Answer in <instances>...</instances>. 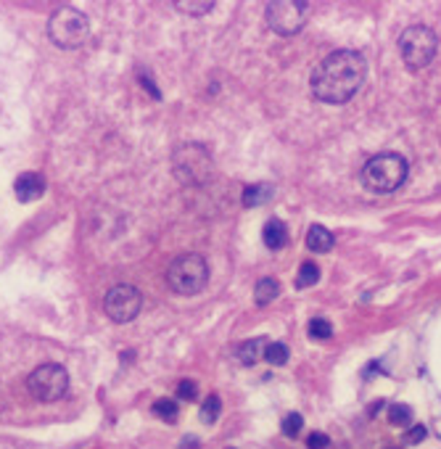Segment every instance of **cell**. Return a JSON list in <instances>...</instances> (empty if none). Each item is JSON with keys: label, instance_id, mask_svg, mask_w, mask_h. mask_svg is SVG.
Instances as JSON below:
<instances>
[{"label": "cell", "instance_id": "cell-1", "mask_svg": "<svg viewBox=\"0 0 441 449\" xmlns=\"http://www.w3.org/2000/svg\"><path fill=\"white\" fill-rule=\"evenodd\" d=\"M368 61L357 50L341 48L320 61V66L312 71V95L322 104H346L352 101L365 83Z\"/></svg>", "mask_w": 441, "mask_h": 449}, {"label": "cell", "instance_id": "cell-2", "mask_svg": "<svg viewBox=\"0 0 441 449\" xmlns=\"http://www.w3.org/2000/svg\"><path fill=\"white\" fill-rule=\"evenodd\" d=\"M407 180V159L399 154H378L362 166V185L373 193H393Z\"/></svg>", "mask_w": 441, "mask_h": 449}, {"label": "cell", "instance_id": "cell-3", "mask_svg": "<svg viewBox=\"0 0 441 449\" xmlns=\"http://www.w3.org/2000/svg\"><path fill=\"white\" fill-rule=\"evenodd\" d=\"M172 172L182 185H203L212 180V154L201 143H182L172 154Z\"/></svg>", "mask_w": 441, "mask_h": 449}, {"label": "cell", "instance_id": "cell-4", "mask_svg": "<svg viewBox=\"0 0 441 449\" xmlns=\"http://www.w3.org/2000/svg\"><path fill=\"white\" fill-rule=\"evenodd\" d=\"M169 288L180 296H193L209 283V264L201 254H182L167 267Z\"/></svg>", "mask_w": 441, "mask_h": 449}, {"label": "cell", "instance_id": "cell-5", "mask_svg": "<svg viewBox=\"0 0 441 449\" xmlns=\"http://www.w3.org/2000/svg\"><path fill=\"white\" fill-rule=\"evenodd\" d=\"M90 35V22L82 11H77L72 6H61L50 13L48 19V37L53 40V45L59 48H80Z\"/></svg>", "mask_w": 441, "mask_h": 449}, {"label": "cell", "instance_id": "cell-6", "mask_svg": "<svg viewBox=\"0 0 441 449\" xmlns=\"http://www.w3.org/2000/svg\"><path fill=\"white\" fill-rule=\"evenodd\" d=\"M436 48H439V37L426 24L407 27L402 37H399V53L405 59L407 69L412 71H420L423 66H428L433 56H436Z\"/></svg>", "mask_w": 441, "mask_h": 449}, {"label": "cell", "instance_id": "cell-7", "mask_svg": "<svg viewBox=\"0 0 441 449\" xmlns=\"http://www.w3.org/2000/svg\"><path fill=\"white\" fill-rule=\"evenodd\" d=\"M27 389L29 394L40 399V402H56L61 399L66 389H69V373L64 365H56V362H48V365H40L29 373L27 378Z\"/></svg>", "mask_w": 441, "mask_h": 449}, {"label": "cell", "instance_id": "cell-8", "mask_svg": "<svg viewBox=\"0 0 441 449\" xmlns=\"http://www.w3.org/2000/svg\"><path fill=\"white\" fill-rule=\"evenodd\" d=\"M312 6L304 0H277L267 6V27L275 35H296L310 19Z\"/></svg>", "mask_w": 441, "mask_h": 449}, {"label": "cell", "instance_id": "cell-9", "mask_svg": "<svg viewBox=\"0 0 441 449\" xmlns=\"http://www.w3.org/2000/svg\"><path fill=\"white\" fill-rule=\"evenodd\" d=\"M143 307V294L135 285H114L103 299V309L114 322H130L140 315Z\"/></svg>", "mask_w": 441, "mask_h": 449}, {"label": "cell", "instance_id": "cell-10", "mask_svg": "<svg viewBox=\"0 0 441 449\" xmlns=\"http://www.w3.org/2000/svg\"><path fill=\"white\" fill-rule=\"evenodd\" d=\"M13 193L22 204L37 201L45 193V178L40 172H22L13 183Z\"/></svg>", "mask_w": 441, "mask_h": 449}, {"label": "cell", "instance_id": "cell-11", "mask_svg": "<svg viewBox=\"0 0 441 449\" xmlns=\"http://www.w3.org/2000/svg\"><path fill=\"white\" fill-rule=\"evenodd\" d=\"M307 248L315 254H328L333 248V233L325 230L322 224H312L307 230Z\"/></svg>", "mask_w": 441, "mask_h": 449}, {"label": "cell", "instance_id": "cell-12", "mask_svg": "<svg viewBox=\"0 0 441 449\" xmlns=\"http://www.w3.org/2000/svg\"><path fill=\"white\" fill-rule=\"evenodd\" d=\"M262 238H264V243H267V248H273V251H277V248H283V246L288 243V230H286V224L280 222L277 217H273L270 222L264 224Z\"/></svg>", "mask_w": 441, "mask_h": 449}, {"label": "cell", "instance_id": "cell-13", "mask_svg": "<svg viewBox=\"0 0 441 449\" xmlns=\"http://www.w3.org/2000/svg\"><path fill=\"white\" fill-rule=\"evenodd\" d=\"M277 294H280V283H277L275 278H262V280L256 283V288H254V301H256L259 307H264V304H270L273 299H277Z\"/></svg>", "mask_w": 441, "mask_h": 449}, {"label": "cell", "instance_id": "cell-14", "mask_svg": "<svg viewBox=\"0 0 441 449\" xmlns=\"http://www.w3.org/2000/svg\"><path fill=\"white\" fill-rule=\"evenodd\" d=\"M262 346H267V341L264 338H254V341H246L238 346V359L243 362V365H256L259 362V357L264 355Z\"/></svg>", "mask_w": 441, "mask_h": 449}, {"label": "cell", "instance_id": "cell-15", "mask_svg": "<svg viewBox=\"0 0 441 449\" xmlns=\"http://www.w3.org/2000/svg\"><path fill=\"white\" fill-rule=\"evenodd\" d=\"M273 199V185H249V188L243 190V204L246 206H262L264 201H270Z\"/></svg>", "mask_w": 441, "mask_h": 449}, {"label": "cell", "instance_id": "cell-16", "mask_svg": "<svg viewBox=\"0 0 441 449\" xmlns=\"http://www.w3.org/2000/svg\"><path fill=\"white\" fill-rule=\"evenodd\" d=\"M175 8L182 13H191V16H203V13H209L215 8V0H201V3H196V0H178Z\"/></svg>", "mask_w": 441, "mask_h": 449}, {"label": "cell", "instance_id": "cell-17", "mask_svg": "<svg viewBox=\"0 0 441 449\" xmlns=\"http://www.w3.org/2000/svg\"><path fill=\"white\" fill-rule=\"evenodd\" d=\"M320 280V267L315 262H304L301 270H298V278H296V285L298 288H310Z\"/></svg>", "mask_w": 441, "mask_h": 449}, {"label": "cell", "instance_id": "cell-18", "mask_svg": "<svg viewBox=\"0 0 441 449\" xmlns=\"http://www.w3.org/2000/svg\"><path fill=\"white\" fill-rule=\"evenodd\" d=\"M264 359H267L270 365H275V367L286 365V362H288V346H286V343H280V341L267 343V349H264Z\"/></svg>", "mask_w": 441, "mask_h": 449}, {"label": "cell", "instance_id": "cell-19", "mask_svg": "<svg viewBox=\"0 0 441 449\" xmlns=\"http://www.w3.org/2000/svg\"><path fill=\"white\" fill-rule=\"evenodd\" d=\"M151 410H154V415L159 420H167V423H175V420H178V404L172 402V399H156Z\"/></svg>", "mask_w": 441, "mask_h": 449}, {"label": "cell", "instance_id": "cell-20", "mask_svg": "<svg viewBox=\"0 0 441 449\" xmlns=\"http://www.w3.org/2000/svg\"><path fill=\"white\" fill-rule=\"evenodd\" d=\"M219 413H222V402H219V397L217 394H212L206 402H203V407H201V420L203 423H217V418H219Z\"/></svg>", "mask_w": 441, "mask_h": 449}, {"label": "cell", "instance_id": "cell-21", "mask_svg": "<svg viewBox=\"0 0 441 449\" xmlns=\"http://www.w3.org/2000/svg\"><path fill=\"white\" fill-rule=\"evenodd\" d=\"M412 420V410L407 404H391L389 407V423L391 426H410Z\"/></svg>", "mask_w": 441, "mask_h": 449}, {"label": "cell", "instance_id": "cell-22", "mask_svg": "<svg viewBox=\"0 0 441 449\" xmlns=\"http://www.w3.org/2000/svg\"><path fill=\"white\" fill-rule=\"evenodd\" d=\"M310 336L312 338H320V341H325V338H331L333 336V325L328 322L325 318H315L310 322Z\"/></svg>", "mask_w": 441, "mask_h": 449}, {"label": "cell", "instance_id": "cell-23", "mask_svg": "<svg viewBox=\"0 0 441 449\" xmlns=\"http://www.w3.org/2000/svg\"><path fill=\"white\" fill-rule=\"evenodd\" d=\"M301 428H304V418H301L298 413H291L286 420H283V434L291 436V439L298 436V434H301Z\"/></svg>", "mask_w": 441, "mask_h": 449}, {"label": "cell", "instance_id": "cell-24", "mask_svg": "<svg viewBox=\"0 0 441 449\" xmlns=\"http://www.w3.org/2000/svg\"><path fill=\"white\" fill-rule=\"evenodd\" d=\"M178 397H180V399H188V402H193V399L198 397V386H196V380H180V383H178Z\"/></svg>", "mask_w": 441, "mask_h": 449}, {"label": "cell", "instance_id": "cell-25", "mask_svg": "<svg viewBox=\"0 0 441 449\" xmlns=\"http://www.w3.org/2000/svg\"><path fill=\"white\" fill-rule=\"evenodd\" d=\"M307 447L310 449H328L331 447V439H328V434H322V431H315V434L307 439Z\"/></svg>", "mask_w": 441, "mask_h": 449}, {"label": "cell", "instance_id": "cell-26", "mask_svg": "<svg viewBox=\"0 0 441 449\" xmlns=\"http://www.w3.org/2000/svg\"><path fill=\"white\" fill-rule=\"evenodd\" d=\"M428 436V431H426V426H412L410 431L405 434V441L407 444H420L423 439Z\"/></svg>", "mask_w": 441, "mask_h": 449}, {"label": "cell", "instance_id": "cell-27", "mask_svg": "<svg viewBox=\"0 0 441 449\" xmlns=\"http://www.w3.org/2000/svg\"><path fill=\"white\" fill-rule=\"evenodd\" d=\"M196 447H198V441H196V439H185V441L180 444V449H196Z\"/></svg>", "mask_w": 441, "mask_h": 449}, {"label": "cell", "instance_id": "cell-28", "mask_svg": "<svg viewBox=\"0 0 441 449\" xmlns=\"http://www.w3.org/2000/svg\"><path fill=\"white\" fill-rule=\"evenodd\" d=\"M386 449H399V447H386Z\"/></svg>", "mask_w": 441, "mask_h": 449}]
</instances>
